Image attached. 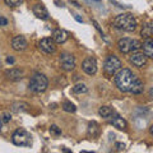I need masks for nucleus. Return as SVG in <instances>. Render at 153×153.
Masks as SVG:
<instances>
[{"mask_svg":"<svg viewBox=\"0 0 153 153\" xmlns=\"http://www.w3.org/2000/svg\"><path fill=\"white\" fill-rule=\"evenodd\" d=\"M82 69L85 74L88 75H94L97 73V61L94 57H87L82 63Z\"/></svg>","mask_w":153,"mask_h":153,"instance_id":"nucleus-9","label":"nucleus"},{"mask_svg":"<svg viewBox=\"0 0 153 153\" xmlns=\"http://www.w3.org/2000/svg\"><path fill=\"white\" fill-rule=\"evenodd\" d=\"M153 35V25L151 22H147L142 28V36L144 38H151Z\"/></svg>","mask_w":153,"mask_h":153,"instance_id":"nucleus-20","label":"nucleus"},{"mask_svg":"<svg viewBox=\"0 0 153 153\" xmlns=\"http://www.w3.org/2000/svg\"><path fill=\"white\" fill-rule=\"evenodd\" d=\"M92 1H96V3H100V1H101V0H92Z\"/></svg>","mask_w":153,"mask_h":153,"instance_id":"nucleus-35","label":"nucleus"},{"mask_svg":"<svg viewBox=\"0 0 153 153\" xmlns=\"http://www.w3.org/2000/svg\"><path fill=\"white\" fill-rule=\"evenodd\" d=\"M92 23H93V26L96 27V30H97L100 33H101V35L103 36V32H102V30H101V28H100V26H98V23L97 22H96V21H92Z\"/></svg>","mask_w":153,"mask_h":153,"instance_id":"nucleus-28","label":"nucleus"},{"mask_svg":"<svg viewBox=\"0 0 153 153\" xmlns=\"http://www.w3.org/2000/svg\"><path fill=\"white\" fill-rule=\"evenodd\" d=\"M73 92L75 94H82V93H87L88 92V87L83 83H79V84H75L73 87Z\"/></svg>","mask_w":153,"mask_h":153,"instance_id":"nucleus-22","label":"nucleus"},{"mask_svg":"<svg viewBox=\"0 0 153 153\" xmlns=\"http://www.w3.org/2000/svg\"><path fill=\"white\" fill-rule=\"evenodd\" d=\"M22 1H23V0H4V3H5L8 7H12V8L21 5Z\"/></svg>","mask_w":153,"mask_h":153,"instance_id":"nucleus-24","label":"nucleus"},{"mask_svg":"<svg viewBox=\"0 0 153 153\" xmlns=\"http://www.w3.org/2000/svg\"><path fill=\"white\" fill-rule=\"evenodd\" d=\"M68 37H69L68 32L59 28V30H55L54 32H52V37L51 38L55 41V44H64V42L68 40Z\"/></svg>","mask_w":153,"mask_h":153,"instance_id":"nucleus-14","label":"nucleus"},{"mask_svg":"<svg viewBox=\"0 0 153 153\" xmlns=\"http://www.w3.org/2000/svg\"><path fill=\"white\" fill-rule=\"evenodd\" d=\"M148 57L143 54V52H134V54L130 56V63L137 66V68H143L144 65H147Z\"/></svg>","mask_w":153,"mask_h":153,"instance_id":"nucleus-11","label":"nucleus"},{"mask_svg":"<svg viewBox=\"0 0 153 153\" xmlns=\"http://www.w3.org/2000/svg\"><path fill=\"white\" fill-rule=\"evenodd\" d=\"M143 54L147 57H153V40L151 38H146V41L143 42Z\"/></svg>","mask_w":153,"mask_h":153,"instance_id":"nucleus-16","label":"nucleus"},{"mask_svg":"<svg viewBox=\"0 0 153 153\" xmlns=\"http://www.w3.org/2000/svg\"><path fill=\"white\" fill-rule=\"evenodd\" d=\"M121 66H123V63H121V60L119 59L117 56L110 55V56H107V59L105 60L103 70H105V73H106L107 75L112 76V75H115V73H116L119 69H121Z\"/></svg>","mask_w":153,"mask_h":153,"instance_id":"nucleus-6","label":"nucleus"},{"mask_svg":"<svg viewBox=\"0 0 153 153\" xmlns=\"http://www.w3.org/2000/svg\"><path fill=\"white\" fill-rule=\"evenodd\" d=\"M112 108L108 107V106H101L98 110V115L103 119H108L110 116H112Z\"/></svg>","mask_w":153,"mask_h":153,"instance_id":"nucleus-21","label":"nucleus"},{"mask_svg":"<svg viewBox=\"0 0 153 153\" xmlns=\"http://www.w3.org/2000/svg\"><path fill=\"white\" fill-rule=\"evenodd\" d=\"M63 110H64V111H66V112H75L76 107H75V105L71 103L70 101H65L63 103Z\"/></svg>","mask_w":153,"mask_h":153,"instance_id":"nucleus-23","label":"nucleus"},{"mask_svg":"<svg viewBox=\"0 0 153 153\" xmlns=\"http://www.w3.org/2000/svg\"><path fill=\"white\" fill-rule=\"evenodd\" d=\"M115 148H116L117 152H121V151L125 149V144H124V143H116V144H115Z\"/></svg>","mask_w":153,"mask_h":153,"instance_id":"nucleus-27","label":"nucleus"},{"mask_svg":"<svg viewBox=\"0 0 153 153\" xmlns=\"http://www.w3.org/2000/svg\"><path fill=\"white\" fill-rule=\"evenodd\" d=\"M8 25V19L4 17H0V26H7Z\"/></svg>","mask_w":153,"mask_h":153,"instance_id":"nucleus-29","label":"nucleus"},{"mask_svg":"<svg viewBox=\"0 0 153 153\" xmlns=\"http://www.w3.org/2000/svg\"><path fill=\"white\" fill-rule=\"evenodd\" d=\"M117 47L123 54H130V52H135L139 50L142 47V44H140V41H138V40L125 37V38H120V40L117 41Z\"/></svg>","mask_w":153,"mask_h":153,"instance_id":"nucleus-4","label":"nucleus"},{"mask_svg":"<svg viewBox=\"0 0 153 153\" xmlns=\"http://www.w3.org/2000/svg\"><path fill=\"white\" fill-rule=\"evenodd\" d=\"M32 12L38 19H42V21H46V19L50 18L49 10L46 9V7L44 5V4H40V3L35 4V5L32 7Z\"/></svg>","mask_w":153,"mask_h":153,"instance_id":"nucleus-10","label":"nucleus"},{"mask_svg":"<svg viewBox=\"0 0 153 153\" xmlns=\"http://www.w3.org/2000/svg\"><path fill=\"white\" fill-rule=\"evenodd\" d=\"M50 133L52 134V135H60V134H61V129L57 125H51L50 126Z\"/></svg>","mask_w":153,"mask_h":153,"instance_id":"nucleus-25","label":"nucleus"},{"mask_svg":"<svg viewBox=\"0 0 153 153\" xmlns=\"http://www.w3.org/2000/svg\"><path fill=\"white\" fill-rule=\"evenodd\" d=\"M12 142L18 147H31L32 146V135L26 129H18L13 133Z\"/></svg>","mask_w":153,"mask_h":153,"instance_id":"nucleus-5","label":"nucleus"},{"mask_svg":"<svg viewBox=\"0 0 153 153\" xmlns=\"http://www.w3.org/2000/svg\"><path fill=\"white\" fill-rule=\"evenodd\" d=\"M5 76L12 82H18V80L23 78V71L18 68H12L5 71Z\"/></svg>","mask_w":153,"mask_h":153,"instance_id":"nucleus-13","label":"nucleus"},{"mask_svg":"<svg viewBox=\"0 0 153 153\" xmlns=\"http://www.w3.org/2000/svg\"><path fill=\"white\" fill-rule=\"evenodd\" d=\"M28 107H30V105H28L27 102L18 101V102L12 103L10 110H12L13 112H16V114H21V112H26V111H28Z\"/></svg>","mask_w":153,"mask_h":153,"instance_id":"nucleus-15","label":"nucleus"},{"mask_svg":"<svg viewBox=\"0 0 153 153\" xmlns=\"http://www.w3.org/2000/svg\"><path fill=\"white\" fill-rule=\"evenodd\" d=\"M60 65H61V68H63L64 70L71 71L75 68V57L71 54L64 52V54L60 55Z\"/></svg>","mask_w":153,"mask_h":153,"instance_id":"nucleus-8","label":"nucleus"},{"mask_svg":"<svg viewBox=\"0 0 153 153\" xmlns=\"http://www.w3.org/2000/svg\"><path fill=\"white\" fill-rule=\"evenodd\" d=\"M74 18H75V21H76V22H79V23H82V22H83V19L80 18L78 14H74Z\"/></svg>","mask_w":153,"mask_h":153,"instance_id":"nucleus-32","label":"nucleus"},{"mask_svg":"<svg viewBox=\"0 0 153 153\" xmlns=\"http://www.w3.org/2000/svg\"><path fill=\"white\" fill-rule=\"evenodd\" d=\"M61 151H63V152H70L69 149H66V148H63V149H61Z\"/></svg>","mask_w":153,"mask_h":153,"instance_id":"nucleus-34","label":"nucleus"},{"mask_svg":"<svg viewBox=\"0 0 153 153\" xmlns=\"http://www.w3.org/2000/svg\"><path fill=\"white\" fill-rule=\"evenodd\" d=\"M110 124H111L114 128L119 129V130H125V129L128 128V123H126V120H124V119L120 117V116H116V117L111 119V120H110Z\"/></svg>","mask_w":153,"mask_h":153,"instance_id":"nucleus-17","label":"nucleus"},{"mask_svg":"<svg viewBox=\"0 0 153 153\" xmlns=\"http://www.w3.org/2000/svg\"><path fill=\"white\" fill-rule=\"evenodd\" d=\"M27 40L23 36H16L12 40V49L14 51H18V52H21V51H25L27 49Z\"/></svg>","mask_w":153,"mask_h":153,"instance_id":"nucleus-12","label":"nucleus"},{"mask_svg":"<svg viewBox=\"0 0 153 153\" xmlns=\"http://www.w3.org/2000/svg\"><path fill=\"white\" fill-rule=\"evenodd\" d=\"M143 91H144V85H143V82L137 76L135 82H134V84L131 85V88H130L129 92L133 93V94H140V93H143Z\"/></svg>","mask_w":153,"mask_h":153,"instance_id":"nucleus-19","label":"nucleus"},{"mask_svg":"<svg viewBox=\"0 0 153 153\" xmlns=\"http://www.w3.org/2000/svg\"><path fill=\"white\" fill-rule=\"evenodd\" d=\"M47 87H49V80H47L46 75L41 73H36L32 75L30 80V91H32L33 93H42L47 89Z\"/></svg>","mask_w":153,"mask_h":153,"instance_id":"nucleus-3","label":"nucleus"},{"mask_svg":"<svg viewBox=\"0 0 153 153\" xmlns=\"http://www.w3.org/2000/svg\"><path fill=\"white\" fill-rule=\"evenodd\" d=\"M0 117H1V121L3 123H9V121H10V119H12V115L9 114V112H4Z\"/></svg>","mask_w":153,"mask_h":153,"instance_id":"nucleus-26","label":"nucleus"},{"mask_svg":"<svg viewBox=\"0 0 153 153\" xmlns=\"http://www.w3.org/2000/svg\"><path fill=\"white\" fill-rule=\"evenodd\" d=\"M38 47H40V50L42 52H45V54H47V55L54 54V52L56 51V44H55V41L52 40V38H49V37L42 38V40L38 42Z\"/></svg>","mask_w":153,"mask_h":153,"instance_id":"nucleus-7","label":"nucleus"},{"mask_svg":"<svg viewBox=\"0 0 153 153\" xmlns=\"http://www.w3.org/2000/svg\"><path fill=\"white\" fill-rule=\"evenodd\" d=\"M1 128H3V121H1V117H0V130H1Z\"/></svg>","mask_w":153,"mask_h":153,"instance_id":"nucleus-33","label":"nucleus"},{"mask_svg":"<svg viewBox=\"0 0 153 153\" xmlns=\"http://www.w3.org/2000/svg\"><path fill=\"white\" fill-rule=\"evenodd\" d=\"M69 1L71 3V4H74V7H76V8H80V4L76 1V0H69Z\"/></svg>","mask_w":153,"mask_h":153,"instance_id":"nucleus-30","label":"nucleus"},{"mask_svg":"<svg viewBox=\"0 0 153 153\" xmlns=\"http://www.w3.org/2000/svg\"><path fill=\"white\" fill-rule=\"evenodd\" d=\"M137 76L130 69H119L115 73V84L121 92H129L131 88V85L135 82Z\"/></svg>","mask_w":153,"mask_h":153,"instance_id":"nucleus-1","label":"nucleus"},{"mask_svg":"<svg viewBox=\"0 0 153 153\" xmlns=\"http://www.w3.org/2000/svg\"><path fill=\"white\" fill-rule=\"evenodd\" d=\"M87 134L89 138H97L100 134V125L96 121H92L88 124V129H87Z\"/></svg>","mask_w":153,"mask_h":153,"instance_id":"nucleus-18","label":"nucleus"},{"mask_svg":"<svg viewBox=\"0 0 153 153\" xmlns=\"http://www.w3.org/2000/svg\"><path fill=\"white\" fill-rule=\"evenodd\" d=\"M137 26H138L137 19L134 18V16L130 13H123L114 19V27L116 28V30H120L124 32L135 31Z\"/></svg>","mask_w":153,"mask_h":153,"instance_id":"nucleus-2","label":"nucleus"},{"mask_svg":"<svg viewBox=\"0 0 153 153\" xmlns=\"http://www.w3.org/2000/svg\"><path fill=\"white\" fill-rule=\"evenodd\" d=\"M7 63H8V64H14V59H13L12 56H8V57H7Z\"/></svg>","mask_w":153,"mask_h":153,"instance_id":"nucleus-31","label":"nucleus"}]
</instances>
